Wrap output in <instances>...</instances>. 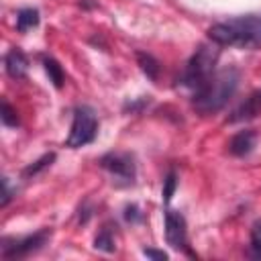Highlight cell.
Returning <instances> with one entry per match:
<instances>
[{
	"label": "cell",
	"instance_id": "1",
	"mask_svg": "<svg viewBox=\"0 0 261 261\" xmlns=\"http://www.w3.org/2000/svg\"><path fill=\"white\" fill-rule=\"evenodd\" d=\"M208 39L220 47L261 49V16L245 14L216 22L208 29Z\"/></svg>",
	"mask_w": 261,
	"mask_h": 261
},
{
	"label": "cell",
	"instance_id": "2",
	"mask_svg": "<svg viewBox=\"0 0 261 261\" xmlns=\"http://www.w3.org/2000/svg\"><path fill=\"white\" fill-rule=\"evenodd\" d=\"M239 82H241V73L234 67H224V69L216 71L200 90L194 92L192 106L202 116L222 110L226 106V102L232 98V94L237 92Z\"/></svg>",
	"mask_w": 261,
	"mask_h": 261
},
{
	"label": "cell",
	"instance_id": "3",
	"mask_svg": "<svg viewBox=\"0 0 261 261\" xmlns=\"http://www.w3.org/2000/svg\"><path fill=\"white\" fill-rule=\"evenodd\" d=\"M220 45L218 43H210V45H200L196 49V53L190 57L184 73H181V84L190 90H200L212 75H214V67H216V61L220 57Z\"/></svg>",
	"mask_w": 261,
	"mask_h": 261
},
{
	"label": "cell",
	"instance_id": "4",
	"mask_svg": "<svg viewBox=\"0 0 261 261\" xmlns=\"http://www.w3.org/2000/svg\"><path fill=\"white\" fill-rule=\"evenodd\" d=\"M96 133H98L96 112L90 106H77L73 110V120H71V128L65 139V145L71 149L90 145L96 139Z\"/></svg>",
	"mask_w": 261,
	"mask_h": 261
},
{
	"label": "cell",
	"instance_id": "5",
	"mask_svg": "<svg viewBox=\"0 0 261 261\" xmlns=\"http://www.w3.org/2000/svg\"><path fill=\"white\" fill-rule=\"evenodd\" d=\"M100 165L110 171L122 186H130L135 184V177H137V165H135V159L130 153H124V151H112V153H106L102 159H100Z\"/></svg>",
	"mask_w": 261,
	"mask_h": 261
},
{
	"label": "cell",
	"instance_id": "6",
	"mask_svg": "<svg viewBox=\"0 0 261 261\" xmlns=\"http://www.w3.org/2000/svg\"><path fill=\"white\" fill-rule=\"evenodd\" d=\"M51 237V230L49 228H41L39 232L35 234H29V237H22V239H4V245H2V259H14V257H27L35 251H39L47 239Z\"/></svg>",
	"mask_w": 261,
	"mask_h": 261
},
{
	"label": "cell",
	"instance_id": "7",
	"mask_svg": "<svg viewBox=\"0 0 261 261\" xmlns=\"http://www.w3.org/2000/svg\"><path fill=\"white\" fill-rule=\"evenodd\" d=\"M165 239H167V245H171V249H175V251L188 247L186 218L177 210L165 212Z\"/></svg>",
	"mask_w": 261,
	"mask_h": 261
},
{
	"label": "cell",
	"instance_id": "8",
	"mask_svg": "<svg viewBox=\"0 0 261 261\" xmlns=\"http://www.w3.org/2000/svg\"><path fill=\"white\" fill-rule=\"evenodd\" d=\"M261 114V90L251 92L226 118V122L234 124V122H245V120H253Z\"/></svg>",
	"mask_w": 261,
	"mask_h": 261
},
{
	"label": "cell",
	"instance_id": "9",
	"mask_svg": "<svg viewBox=\"0 0 261 261\" xmlns=\"http://www.w3.org/2000/svg\"><path fill=\"white\" fill-rule=\"evenodd\" d=\"M255 143H257L255 130H241V133H237V135L228 141V151H230L234 157H245V155H249V153L253 151Z\"/></svg>",
	"mask_w": 261,
	"mask_h": 261
},
{
	"label": "cell",
	"instance_id": "10",
	"mask_svg": "<svg viewBox=\"0 0 261 261\" xmlns=\"http://www.w3.org/2000/svg\"><path fill=\"white\" fill-rule=\"evenodd\" d=\"M4 63H6L8 75L14 77V80H22L27 75V71H29V59L20 49H10L6 53Z\"/></svg>",
	"mask_w": 261,
	"mask_h": 261
},
{
	"label": "cell",
	"instance_id": "11",
	"mask_svg": "<svg viewBox=\"0 0 261 261\" xmlns=\"http://www.w3.org/2000/svg\"><path fill=\"white\" fill-rule=\"evenodd\" d=\"M39 24V10L37 8H20L16 14V29L18 33H27Z\"/></svg>",
	"mask_w": 261,
	"mask_h": 261
},
{
	"label": "cell",
	"instance_id": "12",
	"mask_svg": "<svg viewBox=\"0 0 261 261\" xmlns=\"http://www.w3.org/2000/svg\"><path fill=\"white\" fill-rule=\"evenodd\" d=\"M94 247L98 251H104V253H114L116 243H114V232H112V226L110 224H104L98 230V234L94 239Z\"/></svg>",
	"mask_w": 261,
	"mask_h": 261
},
{
	"label": "cell",
	"instance_id": "13",
	"mask_svg": "<svg viewBox=\"0 0 261 261\" xmlns=\"http://www.w3.org/2000/svg\"><path fill=\"white\" fill-rule=\"evenodd\" d=\"M137 61H139L141 71H143L151 82H155V80L159 77V69H161V67H159V61H157L153 55L139 51V53H137Z\"/></svg>",
	"mask_w": 261,
	"mask_h": 261
},
{
	"label": "cell",
	"instance_id": "14",
	"mask_svg": "<svg viewBox=\"0 0 261 261\" xmlns=\"http://www.w3.org/2000/svg\"><path fill=\"white\" fill-rule=\"evenodd\" d=\"M43 65H45V71H47L49 80L53 82V86H55V88H63L65 73H63L61 65H59L55 59H51V57H45V59H43Z\"/></svg>",
	"mask_w": 261,
	"mask_h": 261
},
{
	"label": "cell",
	"instance_id": "15",
	"mask_svg": "<svg viewBox=\"0 0 261 261\" xmlns=\"http://www.w3.org/2000/svg\"><path fill=\"white\" fill-rule=\"evenodd\" d=\"M55 161V153H45L43 157H39L35 163H31V165H27L24 169H22V175L24 177H31V175H37L39 171H43V169H47L51 163Z\"/></svg>",
	"mask_w": 261,
	"mask_h": 261
},
{
	"label": "cell",
	"instance_id": "16",
	"mask_svg": "<svg viewBox=\"0 0 261 261\" xmlns=\"http://www.w3.org/2000/svg\"><path fill=\"white\" fill-rule=\"evenodd\" d=\"M251 255L255 259H261V218L251 226Z\"/></svg>",
	"mask_w": 261,
	"mask_h": 261
},
{
	"label": "cell",
	"instance_id": "17",
	"mask_svg": "<svg viewBox=\"0 0 261 261\" xmlns=\"http://www.w3.org/2000/svg\"><path fill=\"white\" fill-rule=\"evenodd\" d=\"M175 188H177V177H175V171H169V173L165 175V179H163V202H165V204L171 200V196H173Z\"/></svg>",
	"mask_w": 261,
	"mask_h": 261
},
{
	"label": "cell",
	"instance_id": "18",
	"mask_svg": "<svg viewBox=\"0 0 261 261\" xmlns=\"http://www.w3.org/2000/svg\"><path fill=\"white\" fill-rule=\"evenodd\" d=\"M2 122L6 126H16L18 124V116H16V110H12V106L4 100L2 102Z\"/></svg>",
	"mask_w": 261,
	"mask_h": 261
},
{
	"label": "cell",
	"instance_id": "19",
	"mask_svg": "<svg viewBox=\"0 0 261 261\" xmlns=\"http://www.w3.org/2000/svg\"><path fill=\"white\" fill-rule=\"evenodd\" d=\"M124 218H126L128 222H139V220H141V212H139V208H137L135 204L126 206V208H124Z\"/></svg>",
	"mask_w": 261,
	"mask_h": 261
},
{
	"label": "cell",
	"instance_id": "20",
	"mask_svg": "<svg viewBox=\"0 0 261 261\" xmlns=\"http://www.w3.org/2000/svg\"><path fill=\"white\" fill-rule=\"evenodd\" d=\"M2 186H4V192H2V202H0V206H6V204L10 202V198H12V190H10V186H8V177L2 179Z\"/></svg>",
	"mask_w": 261,
	"mask_h": 261
},
{
	"label": "cell",
	"instance_id": "21",
	"mask_svg": "<svg viewBox=\"0 0 261 261\" xmlns=\"http://www.w3.org/2000/svg\"><path fill=\"white\" fill-rule=\"evenodd\" d=\"M143 255L145 257H151V259H159V261H165L167 259V253L157 251V249H143Z\"/></svg>",
	"mask_w": 261,
	"mask_h": 261
}]
</instances>
